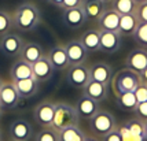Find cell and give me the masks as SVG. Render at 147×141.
Listing matches in <instances>:
<instances>
[{
  "mask_svg": "<svg viewBox=\"0 0 147 141\" xmlns=\"http://www.w3.org/2000/svg\"><path fill=\"white\" fill-rule=\"evenodd\" d=\"M13 26L21 32H32L41 23V13L32 1L21 3L11 14Z\"/></svg>",
  "mask_w": 147,
  "mask_h": 141,
  "instance_id": "6da1fadb",
  "label": "cell"
},
{
  "mask_svg": "<svg viewBox=\"0 0 147 141\" xmlns=\"http://www.w3.org/2000/svg\"><path fill=\"white\" fill-rule=\"evenodd\" d=\"M78 114L76 107L66 102H57L55 103V112L54 119L50 128H52L55 132H61L62 129L78 125Z\"/></svg>",
  "mask_w": 147,
  "mask_h": 141,
  "instance_id": "7a4b0ae2",
  "label": "cell"
},
{
  "mask_svg": "<svg viewBox=\"0 0 147 141\" xmlns=\"http://www.w3.org/2000/svg\"><path fill=\"white\" fill-rule=\"evenodd\" d=\"M140 76L138 73L132 71L131 69H121L111 77V88L114 95L124 93V92H134L135 88L140 84Z\"/></svg>",
  "mask_w": 147,
  "mask_h": 141,
  "instance_id": "3957f363",
  "label": "cell"
},
{
  "mask_svg": "<svg viewBox=\"0 0 147 141\" xmlns=\"http://www.w3.org/2000/svg\"><path fill=\"white\" fill-rule=\"evenodd\" d=\"M115 128H117V122H115L114 115L106 110H102V111L99 110L90 119V129L95 137L102 138L103 136L110 133Z\"/></svg>",
  "mask_w": 147,
  "mask_h": 141,
  "instance_id": "277c9868",
  "label": "cell"
},
{
  "mask_svg": "<svg viewBox=\"0 0 147 141\" xmlns=\"http://www.w3.org/2000/svg\"><path fill=\"white\" fill-rule=\"evenodd\" d=\"M66 73V81L77 89H84L87 84L91 81V71L90 67L85 63L70 64Z\"/></svg>",
  "mask_w": 147,
  "mask_h": 141,
  "instance_id": "5b68a950",
  "label": "cell"
},
{
  "mask_svg": "<svg viewBox=\"0 0 147 141\" xmlns=\"http://www.w3.org/2000/svg\"><path fill=\"white\" fill-rule=\"evenodd\" d=\"M122 36L117 30H99V51L115 53L121 48Z\"/></svg>",
  "mask_w": 147,
  "mask_h": 141,
  "instance_id": "8992f818",
  "label": "cell"
},
{
  "mask_svg": "<svg viewBox=\"0 0 147 141\" xmlns=\"http://www.w3.org/2000/svg\"><path fill=\"white\" fill-rule=\"evenodd\" d=\"M22 47H24V39L15 33H7L0 39V51L6 56L10 58L19 56Z\"/></svg>",
  "mask_w": 147,
  "mask_h": 141,
  "instance_id": "52a82bcc",
  "label": "cell"
},
{
  "mask_svg": "<svg viewBox=\"0 0 147 141\" xmlns=\"http://www.w3.org/2000/svg\"><path fill=\"white\" fill-rule=\"evenodd\" d=\"M21 97L18 95V90L15 88L13 81H6L1 84L0 88V104L3 110H11L15 108L19 104Z\"/></svg>",
  "mask_w": 147,
  "mask_h": 141,
  "instance_id": "ba28073f",
  "label": "cell"
},
{
  "mask_svg": "<svg viewBox=\"0 0 147 141\" xmlns=\"http://www.w3.org/2000/svg\"><path fill=\"white\" fill-rule=\"evenodd\" d=\"M33 134L32 123L25 118H17L10 123V137L15 141H29Z\"/></svg>",
  "mask_w": 147,
  "mask_h": 141,
  "instance_id": "9c48e42d",
  "label": "cell"
},
{
  "mask_svg": "<svg viewBox=\"0 0 147 141\" xmlns=\"http://www.w3.org/2000/svg\"><path fill=\"white\" fill-rule=\"evenodd\" d=\"M54 112H55V103L50 102V100H44L36 106V108L33 111V116H34V121L40 126L48 128L52 123Z\"/></svg>",
  "mask_w": 147,
  "mask_h": 141,
  "instance_id": "30bf717a",
  "label": "cell"
},
{
  "mask_svg": "<svg viewBox=\"0 0 147 141\" xmlns=\"http://www.w3.org/2000/svg\"><path fill=\"white\" fill-rule=\"evenodd\" d=\"M125 67L140 74L147 67V48H136L128 53L125 58Z\"/></svg>",
  "mask_w": 147,
  "mask_h": 141,
  "instance_id": "8fae6325",
  "label": "cell"
},
{
  "mask_svg": "<svg viewBox=\"0 0 147 141\" xmlns=\"http://www.w3.org/2000/svg\"><path fill=\"white\" fill-rule=\"evenodd\" d=\"M63 47H65V51H66V55H67V59H69L70 64H80L87 60L88 51L84 48V45L81 44L80 40H70Z\"/></svg>",
  "mask_w": 147,
  "mask_h": 141,
  "instance_id": "7c38bea8",
  "label": "cell"
},
{
  "mask_svg": "<svg viewBox=\"0 0 147 141\" xmlns=\"http://www.w3.org/2000/svg\"><path fill=\"white\" fill-rule=\"evenodd\" d=\"M32 71H33V78L38 81V82H45L52 77L54 74V67H52L50 59L47 56H41L37 62L32 64Z\"/></svg>",
  "mask_w": 147,
  "mask_h": 141,
  "instance_id": "4fadbf2b",
  "label": "cell"
},
{
  "mask_svg": "<svg viewBox=\"0 0 147 141\" xmlns=\"http://www.w3.org/2000/svg\"><path fill=\"white\" fill-rule=\"evenodd\" d=\"M91 71V81L109 85L113 77V69L106 62H96L90 67Z\"/></svg>",
  "mask_w": 147,
  "mask_h": 141,
  "instance_id": "5bb4252c",
  "label": "cell"
},
{
  "mask_svg": "<svg viewBox=\"0 0 147 141\" xmlns=\"http://www.w3.org/2000/svg\"><path fill=\"white\" fill-rule=\"evenodd\" d=\"M47 58L50 59L54 70L63 71L70 66V62L67 59V55H66L63 45H54L51 49H50V52H48Z\"/></svg>",
  "mask_w": 147,
  "mask_h": 141,
  "instance_id": "9a60e30c",
  "label": "cell"
},
{
  "mask_svg": "<svg viewBox=\"0 0 147 141\" xmlns=\"http://www.w3.org/2000/svg\"><path fill=\"white\" fill-rule=\"evenodd\" d=\"M74 107L77 110L78 116H83L85 119H91L99 111V103L92 100L91 97H88L87 95L83 93L81 96L78 97V100H77Z\"/></svg>",
  "mask_w": 147,
  "mask_h": 141,
  "instance_id": "2e32d148",
  "label": "cell"
},
{
  "mask_svg": "<svg viewBox=\"0 0 147 141\" xmlns=\"http://www.w3.org/2000/svg\"><path fill=\"white\" fill-rule=\"evenodd\" d=\"M63 23L70 29H80L85 25L87 22V17L84 14L81 7H76V8H69V10H63Z\"/></svg>",
  "mask_w": 147,
  "mask_h": 141,
  "instance_id": "e0dca14e",
  "label": "cell"
},
{
  "mask_svg": "<svg viewBox=\"0 0 147 141\" xmlns=\"http://www.w3.org/2000/svg\"><path fill=\"white\" fill-rule=\"evenodd\" d=\"M43 55H44L43 47L38 44V43L29 41V43H24V47H22L21 53H19V58L24 59V60L28 62V63L33 64L34 62H37Z\"/></svg>",
  "mask_w": 147,
  "mask_h": 141,
  "instance_id": "ac0fdd59",
  "label": "cell"
},
{
  "mask_svg": "<svg viewBox=\"0 0 147 141\" xmlns=\"http://www.w3.org/2000/svg\"><path fill=\"white\" fill-rule=\"evenodd\" d=\"M13 82L18 90V95L21 99H30L38 92L40 82L36 81L33 77L26 78V80H19V81H13Z\"/></svg>",
  "mask_w": 147,
  "mask_h": 141,
  "instance_id": "d6986e66",
  "label": "cell"
},
{
  "mask_svg": "<svg viewBox=\"0 0 147 141\" xmlns=\"http://www.w3.org/2000/svg\"><path fill=\"white\" fill-rule=\"evenodd\" d=\"M10 77L11 81H19V80H26V78L33 77L32 64L25 62L24 59H17L10 69Z\"/></svg>",
  "mask_w": 147,
  "mask_h": 141,
  "instance_id": "ffe728a7",
  "label": "cell"
},
{
  "mask_svg": "<svg viewBox=\"0 0 147 141\" xmlns=\"http://www.w3.org/2000/svg\"><path fill=\"white\" fill-rule=\"evenodd\" d=\"M120 14L114 11L113 8L105 10V13L100 15V18L98 19V26L99 30H118L120 25Z\"/></svg>",
  "mask_w": 147,
  "mask_h": 141,
  "instance_id": "44dd1931",
  "label": "cell"
},
{
  "mask_svg": "<svg viewBox=\"0 0 147 141\" xmlns=\"http://www.w3.org/2000/svg\"><path fill=\"white\" fill-rule=\"evenodd\" d=\"M81 8L87 17V21H96V22L106 10L105 3H102L100 0H83Z\"/></svg>",
  "mask_w": 147,
  "mask_h": 141,
  "instance_id": "7402d4cb",
  "label": "cell"
},
{
  "mask_svg": "<svg viewBox=\"0 0 147 141\" xmlns=\"http://www.w3.org/2000/svg\"><path fill=\"white\" fill-rule=\"evenodd\" d=\"M107 86L109 85L96 82V81H90L83 90H84V95H87V96L91 97L95 102L100 103L107 99Z\"/></svg>",
  "mask_w": 147,
  "mask_h": 141,
  "instance_id": "603a6c76",
  "label": "cell"
},
{
  "mask_svg": "<svg viewBox=\"0 0 147 141\" xmlns=\"http://www.w3.org/2000/svg\"><path fill=\"white\" fill-rule=\"evenodd\" d=\"M139 25V21L136 18L135 14H127V15H121L120 17V25H118V30L121 36H132L136 30V27Z\"/></svg>",
  "mask_w": 147,
  "mask_h": 141,
  "instance_id": "cb8c5ba5",
  "label": "cell"
},
{
  "mask_svg": "<svg viewBox=\"0 0 147 141\" xmlns=\"http://www.w3.org/2000/svg\"><path fill=\"white\" fill-rule=\"evenodd\" d=\"M81 44L88 52L99 51V29H88L80 37Z\"/></svg>",
  "mask_w": 147,
  "mask_h": 141,
  "instance_id": "d4e9b609",
  "label": "cell"
},
{
  "mask_svg": "<svg viewBox=\"0 0 147 141\" xmlns=\"http://www.w3.org/2000/svg\"><path fill=\"white\" fill-rule=\"evenodd\" d=\"M85 136H87L85 132L81 128H78V125L69 126V128H65L61 132H58L59 141H83Z\"/></svg>",
  "mask_w": 147,
  "mask_h": 141,
  "instance_id": "484cf974",
  "label": "cell"
},
{
  "mask_svg": "<svg viewBox=\"0 0 147 141\" xmlns=\"http://www.w3.org/2000/svg\"><path fill=\"white\" fill-rule=\"evenodd\" d=\"M115 100L118 107L122 111H132L134 112L135 108L138 107V100L135 97L134 92H124V93H118L115 95Z\"/></svg>",
  "mask_w": 147,
  "mask_h": 141,
  "instance_id": "4316f807",
  "label": "cell"
},
{
  "mask_svg": "<svg viewBox=\"0 0 147 141\" xmlns=\"http://www.w3.org/2000/svg\"><path fill=\"white\" fill-rule=\"evenodd\" d=\"M138 4L134 0H111V8L117 11L120 15L135 14Z\"/></svg>",
  "mask_w": 147,
  "mask_h": 141,
  "instance_id": "83f0119b",
  "label": "cell"
},
{
  "mask_svg": "<svg viewBox=\"0 0 147 141\" xmlns=\"http://www.w3.org/2000/svg\"><path fill=\"white\" fill-rule=\"evenodd\" d=\"M124 126L128 129L129 132H132L134 134L142 136V137H146V128H144V121L140 118H131L124 123Z\"/></svg>",
  "mask_w": 147,
  "mask_h": 141,
  "instance_id": "f1b7e54d",
  "label": "cell"
},
{
  "mask_svg": "<svg viewBox=\"0 0 147 141\" xmlns=\"http://www.w3.org/2000/svg\"><path fill=\"white\" fill-rule=\"evenodd\" d=\"M135 43L140 45L142 48H147V23L144 22H139V25L136 27L135 33L132 34Z\"/></svg>",
  "mask_w": 147,
  "mask_h": 141,
  "instance_id": "f546056e",
  "label": "cell"
},
{
  "mask_svg": "<svg viewBox=\"0 0 147 141\" xmlns=\"http://www.w3.org/2000/svg\"><path fill=\"white\" fill-rule=\"evenodd\" d=\"M11 27H13L11 14L4 11V10H0V37L7 34V33H10Z\"/></svg>",
  "mask_w": 147,
  "mask_h": 141,
  "instance_id": "4dcf8cb0",
  "label": "cell"
},
{
  "mask_svg": "<svg viewBox=\"0 0 147 141\" xmlns=\"http://www.w3.org/2000/svg\"><path fill=\"white\" fill-rule=\"evenodd\" d=\"M36 141H59L58 132H55L52 128H43L37 134H36Z\"/></svg>",
  "mask_w": 147,
  "mask_h": 141,
  "instance_id": "1f68e13d",
  "label": "cell"
},
{
  "mask_svg": "<svg viewBox=\"0 0 147 141\" xmlns=\"http://www.w3.org/2000/svg\"><path fill=\"white\" fill-rule=\"evenodd\" d=\"M120 134H121V138L122 141H147L146 137H142V136H138V134H134L132 132H129L128 129L125 128L124 125L121 126H117Z\"/></svg>",
  "mask_w": 147,
  "mask_h": 141,
  "instance_id": "d6a6232c",
  "label": "cell"
},
{
  "mask_svg": "<svg viewBox=\"0 0 147 141\" xmlns=\"http://www.w3.org/2000/svg\"><path fill=\"white\" fill-rule=\"evenodd\" d=\"M134 95L138 100V104L139 103H143V102H147V85L146 84L140 82L134 90Z\"/></svg>",
  "mask_w": 147,
  "mask_h": 141,
  "instance_id": "836d02e7",
  "label": "cell"
},
{
  "mask_svg": "<svg viewBox=\"0 0 147 141\" xmlns=\"http://www.w3.org/2000/svg\"><path fill=\"white\" fill-rule=\"evenodd\" d=\"M135 15L139 22H144L147 23V1L142 3L136 7V11H135Z\"/></svg>",
  "mask_w": 147,
  "mask_h": 141,
  "instance_id": "e575fe53",
  "label": "cell"
},
{
  "mask_svg": "<svg viewBox=\"0 0 147 141\" xmlns=\"http://www.w3.org/2000/svg\"><path fill=\"white\" fill-rule=\"evenodd\" d=\"M134 112L138 115V118H140L143 121H147V102L139 103Z\"/></svg>",
  "mask_w": 147,
  "mask_h": 141,
  "instance_id": "d590c367",
  "label": "cell"
},
{
  "mask_svg": "<svg viewBox=\"0 0 147 141\" xmlns=\"http://www.w3.org/2000/svg\"><path fill=\"white\" fill-rule=\"evenodd\" d=\"M102 141H122V138H121L120 132H118V129L115 128L114 130H111L110 133H107L106 136H103Z\"/></svg>",
  "mask_w": 147,
  "mask_h": 141,
  "instance_id": "8d00e7d4",
  "label": "cell"
},
{
  "mask_svg": "<svg viewBox=\"0 0 147 141\" xmlns=\"http://www.w3.org/2000/svg\"><path fill=\"white\" fill-rule=\"evenodd\" d=\"M83 0H63L62 1V8L63 10H69V8H76V7H81Z\"/></svg>",
  "mask_w": 147,
  "mask_h": 141,
  "instance_id": "74e56055",
  "label": "cell"
},
{
  "mask_svg": "<svg viewBox=\"0 0 147 141\" xmlns=\"http://www.w3.org/2000/svg\"><path fill=\"white\" fill-rule=\"evenodd\" d=\"M139 76H140V81H142V82L146 84V85H147V67H146V69H144L143 71H142Z\"/></svg>",
  "mask_w": 147,
  "mask_h": 141,
  "instance_id": "f35d334b",
  "label": "cell"
},
{
  "mask_svg": "<svg viewBox=\"0 0 147 141\" xmlns=\"http://www.w3.org/2000/svg\"><path fill=\"white\" fill-rule=\"evenodd\" d=\"M83 141H99L98 140V137H95V136H85V138H84Z\"/></svg>",
  "mask_w": 147,
  "mask_h": 141,
  "instance_id": "ab89813d",
  "label": "cell"
},
{
  "mask_svg": "<svg viewBox=\"0 0 147 141\" xmlns=\"http://www.w3.org/2000/svg\"><path fill=\"white\" fill-rule=\"evenodd\" d=\"M48 1H50V3H52L54 6L61 7V6H62V1H63V0H48Z\"/></svg>",
  "mask_w": 147,
  "mask_h": 141,
  "instance_id": "60d3db41",
  "label": "cell"
},
{
  "mask_svg": "<svg viewBox=\"0 0 147 141\" xmlns=\"http://www.w3.org/2000/svg\"><path fill=\"white\" fill-rule=\"evenodd\" d=\"M135 3H136V4H138V6H139V4H142V3H144V1H147V0H134Z\"/></svg>",
  "mask_w": 147,
  "mask_h": 141,
  "instance_id": "b9f144b4",
  "label": "cell"
},
{
  "mask_svg": "<svg viewBox=\"0 0 147 141\" xmlns=\"http://www.w3.org/2000/svg\"><path fill=\"white\" fill-rule=\"evenodd\" d=\"M100 1H102V3H105V4H106V3H111V0H100Z\"/></svg>",
  "mask_w": 147,
  "mask_h": 141,
  "instance_id": "7bdbcfd3",
  "label": "cell"
},
{
  "mask_svg": "<svg viewBox=\"0 0 147 141\" xmlns=\"http://www.w3.org/2000/svg\"><path fill=\"white\" fill-rule=\"evenodd\" d=\"M144 128H146V138H147V121H144Z\"/></svg>",
  "mask_w": 147,
  "mask_h": 141,
  "instance_id": "ee69618b",
  "label": "cell"
},
{
  "mask_svg": "<svg viewBox=\"0 0 147 141\" xmlns=\"http://www.w3.org/2000/svg\"><path fill=\"white\" fill-rule=\"evenodd\" d=\"M1 111H3V107H1V104H0V114H1Z\"/></svg>",
  "mask_w": 147,
  "mask_h": 141,
  "instance_id": "f6af8a7d",
  "label": "cell"
},
{
  "mask_svg": "<svg viewBox=\"0 0 147 141\" xmlns=\"http://www.w3.org/2000/svg\"><path fill=\"white\" fill-rule=\"evenodd\" d=\"M1 84H3V81H1V80H0V88H1Z\"/></svg>",
  "mask_w": 147,
  "mask_h": 141,
  "instance_id": "bcb514c9",
  "label": "cell"
},
{
  "mask_svg": "<svg viewBox=\"0 0 147 141\" xmlns=\"http://www.w3.org/2000/svg\"><path fill=\"white\" fill-rule=\"evenodd\" d=\"M0 141H1V133H0Z\"/></svg>",
  "mask_w": 147,
  "mask_h": 141,
  "instance_id": "7dc6e473",
  "label": "cell"
},
{
  "mask_svg": "<svg viewBox=\"0 0 147 141\" xmlns=\"http://www.w3.org/2000/svg\"><path fill=\"white\" fill-rule=\"evenodd\" d=\"M8 141H15V140H13V138H11V140H8Z\"/></svg>",
  "mask_w": 147,
  "mask_h": 141,
  "instance_id": "c3c4849f",
  "label": "cell"
}]
</instances>
